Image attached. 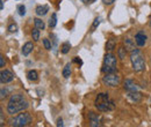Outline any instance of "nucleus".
Masks as SVG:
<instances>
[{
    "instance_id": "obj_30",
    "label": "nucleus",
    "mask_w": 151,
    "mask_h": 127,
    "mask_svg": "<svg viewBox=\"0 0 151 127\" xmlns=\"http://www.w3.org/2000/svg\"><path fill=\"white\" fill-rule=\"evenodd\" d=\"M63 125H64V124H63V119H62V118H58V119H57V126L62 127Z\"/></svg>"
},
{
    "instance_id": "obj_32",
    "label": "nucleus",
    "mask_w": 151,
    "mask_h": 127,
    "mask_svg": "<svg viewBox=\"0 0 151 127\" xmlns=\"http://www.w3.org/2000/svg\"><path fill=\"white\" fill-rule=\"evenodd\" d=\"M115 0H102V2L105 4V5H112Z\"/></svg>"
},
{
    "instance_id": "obj_8",
    "label": "nucleus",
    "mask_w": 151,
    "mask_h": 127,
    "mask_svg": "<svg viewBox=\"0 0 151 127\" xmlns=\"http://www.w3.org/2000/svg\"><path fill=\"white\" fill-rule=\"evenodd\" d=\"M13 79H14V75L12 74L11 71H8V70L1 71V73H0V81H1V83H8V82H12Z\"/></svg>"
},
{
    "instance_id": "obj_35",
    "label": "nucleus",
    "mask_w": 151,
    "mask_h": 127,
    "mask_svg": "<svg viewBox=\"0 0 151 127\" xmlns=\"http://www.w3.org/2000/svg\"><path fill=\"white\" fill-rule=\"evenodd\" d=\"M150 27H151V20H150Z\"/></svg>"
},
{
    "instance_id": "obj_21",
    "label": "nucleus",
    "mask_w": 151,
    "mask_h": 127,
    "mask_svg": "<svg viewBox=\"0 0 151 127\" xmlns=\"http://www.w3.org/2000/svg\"><path fill=\"white\" fill-rule=\"evenodd\" d=\"M32 37H33V39L35 40V42H37L38 39H40V29H37L36 27L33 29V31H32Z\"/></svg>"
},
{
    "instance_id": "obj_9",
    "label": "nucleus",
    "mask_w": 151,
    "mask_h": 127,
    "mask_svg": "<svg viewBox=\"0 0 151 127\" xmlns=\"http://www.w3.org/2000/svg\"><path fill=\"white\" fill-rule=\"evenodd\" d=\"M135 42H136V44L138 46H143L147 43V36H145V34L142 33V31H138L136 34V36H135Z\"/></svg>"
},
{
    "instance_id": "obj_1",
    "label": "nucleus",
    "mask_w": 151,
    "mask_h": 127,
    "mask_svg": "<svg viewBox=\"0 0 151 127\" xmlns=\"http://www.w3.org/2000/svg\"><path fill=\"white\" fill-rule=\"evenodd\" d=\"M29 106L27 99L24 98L23 95L21 94H14L11 96L8 104H7V112L9 114H14V113H19L22 112L23 110H26Z\"/></svg>"
},
{
    "instance_id": "obj_3",
    "label": "nucleus",
    "mask_w": 151,
    "mask_h": 127,
    "mask_svg": "<svg viewBox=\"0 0 151 127\" xmlns=\"http://www.w3.org/2000/svg\"><path fill=\"white\" fill-rule=\"evenodd\" d=\"M130 61L135 72H142L145 70V60L139 50L135 49L130 52Z\"/></svg>"
},
{
    "instance_id": "obj_34",
    "label": "nucleus",
    "mask_w": 151,
    "mask_h": 127,
    "mask_svg": "<svg viewBox=\"0 0 151 127\" xmlns=\"http://www.w3.org/2000/svg\"><path fill=\"white\" fill-rule=\"evenodd\" d=\"M0 8H1V11L4 9V2H2V0L0 1Z\"/></svg>"
},
{
    "instance_id": "obj_15",
    "label": "nucleus",
    "mask_w": 151,
    "mask_h": 127,
    "mask_svg": "<svg viewBox=\"0 0 151 127\" xmlns=\"http://www.w3.org/2000/svg\"><path fill=\"white\" fill-rule=\"evenodd\" d=\"M115 45H116V40H115L114 38H111V39H108L107 43H106V49H107L108 51H112V50L115 49Z\"/></svg>"
},
{
    "instance_id": "obj_4",
    "label": "nucleus",
    "mask_w": 151,
    "mask_h": 127,
    "mask_svg": "<svg viewBox=\"0 0 151 127\" xmlns=\"http://www.w3.org/2000/svg\"><path fill=\"white\" fill-rule=\"evenodd\" d=\"M9 123H11V126L14 127L27 126L32 123V116L28 112H22V113H19L18 116H15L14 118H12Z\"/></svg>"
},
{
    "instance_id": "obj_26",
    "label": "nucleus",
    "mask_w": 151,
    "mask_h": 127,
    "mask_svg": "<svg viewBox=\"0 0 151 127\" xmlns=\"http://www.w3.org/2000/svg\"><path fill=\"white\" fill-rule=\"evenodd\" d=\"M17 30H18V26L15 23H12V24L8 26V31L9 33H15Z\"/></svg>"
},
{
    "instance_id": "obj_20",
    "label": "nucleus",
    "mask_w": 151,
    "mask_h": 127,
    "mask_svg": "<svg viewBox=\"0 0 151 127\" xmlns=\"http://www.w3.org/2000/svg\"><path fill=\"white\" fill-rule=\"evenodd\" d=\"M56 23H57V15L54 13V14L51 15V18H49V27H50V28H54V27L56 26Z\"/></svg>"
},
{
    "instance_id": "obj_14",
    "label": "nucleus",
    "mask_w": 151,
    "mask_h": 127,
    "mask_svg": "<svg viewBox=\"0 0 151 127\" xmlns=\"http://www.w3.org/2000/svg\"><path fill=\"white\" fill-rule=\"evenodd\" d=\"M124 45H126V49L128 51H130V52H132V50H135V43H132V40L130 38L124 39Z\"/></svg>"
},
{
    "instance_id": "obj_27",
    "label": "nucleus",
    "mask_w": 151,
    "mask_h": 127,
    "mask_svg": "<svg viewBox=\"0 0 151 127\" xmlns=\"http://www.w3.org/2000/svg\"><path fill=\"white\" fill-rule=\"evenodd\" d=\"M100 24V18H96L94 20V22H93V26H92V29H95Z\"/></svg>"
},
{
    "instance_id": "obj_23",
    "label": "nucleus",
    "mask_w": 151,
    "mask_h": 127,
    "mask_svg": "<svg viewBox=\"0 0 151 127\" xmlns=\"http://www.w3.org/2000/svg\"><path fill=\"white\" fill-rule=\"evenodd\" d=\"M50 38H51V40H52V43H54V45H52V50L56 52V50H57V37H56V35L50 34Z\"/></svg>"
},
{
    "instance_id": "obj_33",
    "label": "nucleus",
    "mask_w": 151,
    "mask_h": 127,
    "mask_svg": "<svg viewBox=\"0 0 151 127\" xmlns=\"http://www.w3.org/2000/svg\"><path fill=\"white\" fill-rule=\"evenodd\" d=\"M84 4H93L95 0H81Z\"/></svg>"
},
{
    "instance_id": "obj_19",
    "label": "nucleus",
    "mask_w": 151,
    "mask_h": 127,
    "mask_svg": "<svg viewBox=\"0 0 151 127\" xmlns=\"http://www.w3.org/2000/svg\"><path fill=\"white\" fill-rule=\"evenodd\" d=\"M34 23H35V27L40 29V30H43L44 28H45V24H44V22L42 21V20H40V18H34Z\"/></svg>"
},
{
    "instance_id": "obj_22",
    "label": "nucleus",
    "mask_w": 151,
    "mask_h": 127,
    "mask_svg": "<svg viewBox=\"0 0 151 127\" xmlns=\"http://www.w3.org/2000/svg\"><path fill=\"white\" fill-rule=\"evenodd\" d=\"M117 55L120 57V59H124L126 58V55H127V49H124V48H120L119 50H117Z\"/></svg>"
},
{
    "instance_id": "obj_31",
    "label": "nucleus",
    "mask_w": 151,
    "mask_h": 127,
    "mask_svg": "<svg viewBox=\"0 0 151 127\" xmlns=\"http://www.w3.org/2000/svg\"><path fill=\"white\" fill-rule=\"evenodd\" d=\"M73 61H75V62H77V64H78V65H80V66H81V65H83V61H81V59H79V58H78V57H76L75 59H73Z\"/></svg>"
},
{
    "instance_id": "obj_18",
    "label": "nucleus",
    "mask_w": 151,
    "mask_h": 127,
    "mask_svg": "<svg viewBox=\"0 0 151 127\" xmlns=\"http://www.w3.org/2000/svg\"><path fill=\"white\" fill-rule=\"evenodd\" d=\"M70 49H71V44H70L69 42H65V43L62 44V49H60V51H62V53L66 55V53L70 51Z\"/></svg>"
},
{
    "instance_id": "obj_11",
    "label": "nucleus",
    "mask_w": 151,
    "mask_h": 127,
    "mask_svg": "<svg viewBox=\"0 0 151 127\" xmlns=\"http://www.w3.org/2000/svg\"><path fill=\"white\" fill-rule=\"evenodd\" d=\"M35 12H36V14H37L38 16H44L49 12V6H47V5L37 6L36 9H35Z\"/></svg>"
},
{
    "instance_id": "obj_6",
    "label": "nucleus",
    "mask_w": 151,
    "mask_h": 127,
    "mask_svg": "<svg viewBox=\"0 0 151 127\" xmlns=\"http://www.w3.org/2000/svg\"><path fill=\"white\" fill-rule=\"evenodd\" d=\"M102 81H104V83H105L106 86H108V87H117V86L120 84L121 79H120V75H119V74H116L115 72H113V73H107V74H105Z\"/></svg>"
},
{
    "instance_id": "obj_7",
    "label": "nucleus",
    "mask_w": 151,
    "mask_h": 127,
    "mask_svg": "<svg viewBox=\"0 0 151 127\" xmlns=\"http://www.w3.org/2000/svg\"><path fill=\"white\" fill-rule=\"evenodd\" d=\"M88 120H90V126L91 127L101 126V118L95 112H92V111L88 112Z\"/></svg>"
},
{
    "instance_id": "obj_13",
    "label": "nucleus",
    "mask_w": 151,
    "mask_h": 127,
    "mask_svg": "<svg viewBox=\"0 0 151 127\" xmlns=\"http://www.w3.org/2000/svg\"><path fill=\"white\" fill-rule=\"evenodd\" d=\"M128 97L132 101H134V102H139L142 99V95L138 91H130V92H128Z\"/></svg>"
},
{
    "instance_id": "obj_17",
    "label": "nucleus",
    "mask_w": 151,
    "mask_h": 127,
    "mask_svg": "<svg viewBox=\"0 0 151 127\" xmlns=\"http://www.w3.org/2000/svg\"><path fill=\"white\" fill-rule=\"evenodd\" d=\"M70 75H71V65L70 64H66L65 67H64V70H63V76L68 79V77H70Z\"/></svg>"
},
{
    "instance_id": "obj_16",
    "label": "nucleus",
    "mask_w": 151,
    "mask_h": 127,
    "mask_svg": "<svg viewBox=\"0 0 151 127\" xmlns=\"http://www.w3.org/2000/svg\"><path fill=\"white\" fill-rule=\"evenodd\" d=\"M27 76H28V80H30V81H36L38 79V74L36 71H34V70H32V71H29L28 74H27Z\"/></svg>"
},
{
    "instance_id": "obj_24",
    "label": "nucleus",
    "mask_w": 151,
    "mask_h": 127,
    "mask_svg": "<svg viewBox=\"0 0 151 127\" xmlns=\"http://www.w3.org/2000/svg\"><path fill=\"white\" fill-rule=\"evenodd\" d=\"M43 44H44V48L47 49V50H51V43H50V40L48 39V38H44L43 39Z\"/></svg>"
},
{
    "instance_id": "obj_12",
    "label": "nucleus",
    "mask_w": 151,
    "mask_h": 127,
    "mask_svg": "<svg viewBox=\"0 0 151 127\" xmlns=\"http://www.w3.org/2000/svg\"><path fill=\"white\" fill-rule=\"evenodd\" d=\"M33 49H34L33 43H32V42H27V43L23 45V48H22V55H28L32 51H33Z\"/></svg>"
},
{
    "instance_id": "obj_29",
    "label": "nucleus",
    "mask_w": 151,
    "mask_h": 127,
    "mask_svg": "<svg viewBox=\"0 0 151 127\" xmlns=\"http://www.w3.org/2000/svg\"><path fill=\"white\" fill-rule=\"evenodd\" d=\"M5 64H6V61H5L4 55H0V66H1V67H4V66H5Z\"/></svg>"
},
{
    "instance_id": "obj_5",
    "label": "nucleus",
    "mask_w": 151,
    "mask_h": 127,
    "mask_svg": "<svg viewBox=\"0 0 151 127\" xmlns=\"http://www.w3.org/2000/svg\"><path fill=\"white\" fill-rule=\"evenodd\" d=\"M116 65H117V61H116V58L113 53H107L105 55V59H104V65H102V73L107 74V73H113L116 71Z\"/></svg>"
},
{
    "instance_id": "obj_28",
    "label": "nucleus",
    "mask_w": 151,
    "mask_h": 127,
    "mask_svg": "<svg viewBox=\"0 0 151 127\" xmlns=\"http://www.w3.org/2000/svg\"><path fill=\"white\" fill-rule=\"evenodd\" d=\"M7 94H8V90L2 88V89H1V99H4V98L7 96Z\"/></svg>"
},
{
    "instance_id": "obj_10",
    "label": "nucleus",
    "mask_w": 151,
    "mask_h": 127,
    "mask_svg": "<svg viewBox=\"0 0 151 127\" xmlns=\"http://www.w3.org/2000/svg\"><path fill=\"white\" fill-rule=\"evenodd\" d=\"M124 89L128 92H130V91H138V87H137V84L132 80H126L124 81Z\"/></svg>"
},
{
    "instance_id": "obj_2",
    "label": "nucleus",
    "mask_w": 151,
    "mask_h": 127,
    "mask_svg": "<svg viewBox=\"0 0 151 127\" xmlns=\"http://www.w3.org/2000/svg\"><path fill=\"white\" fill-rule=\"evenodd\" d=\"M95 108L99 110V111L108 112V111L114 110L115 105H114L113 101L109 99L108 94L101 92V94H99V95L96 96V98H95Z\"/></svg>"
},
{
    "instance_id": "obj_25",
    "label": "nucleus",
    "mask_w": 151,
    "mask_h": 127,
    "mask_svg": "<svg viewBox=\"0 0 151 127\" xmlns=\"http://www.w3.org/2000/svg\"><path fill=\"white\" fill-rule=\"evenodd\" d=\"M18 12H19V14L21 16H23V15L26 14V7H24L23 5H19V6H18Z\"/></svg>"
}]
</instances>
